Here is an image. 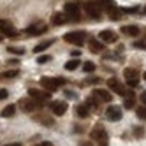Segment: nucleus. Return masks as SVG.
<instances>
[{
    "label": "nucleus",
    "instance_id": "obj_17",
    "mask_svg": "<svg viewBox=\"0 0 146 146\" xmlns=\"http://www.w3.org/2000/svg\"><path fill=\"white\" fill-rule=\"evenodd\" d=\"M88 46H90V49H92V51H95V53H100V51H104V42H102V40H99V39L90 37Z\"/></svg>",
    "mask_w": 146,
    "mask_h": 146
},
{
    "label": "nucleus",
    "instance_id": "obj_5",
    "mask_svg": "<svg viewBox=\"0 0 146 146\" xmlns=\"http://www.w3.org/2000/svg\"><path fill=\"white\" fill-rule=\"evenodd\" d=\"M64 40L69 44H74V46H83L86 42V34L85 32H69L64 35Z\"/></svg>",
    "mask_w": 146,
    "mask_h": 146
},
{
    "label": "nucleus",
    "instance_id": "obj_35",
    "mask_svg": "<svg viewBox=\"0 0 146 146\" xmlns=\"http://www.w3.org/2000/svg\"><path fill=\"white\" fill-rule=\"evenodd\" d=\"M141 102L146 106V92H143V93H141Z\"/></svg>",
    "mask_w": 146,
    "mask_h": 146
},
{
    "label": "nucleus",
    "instance_id": "obj_19",
    "mask_svg": "<svg viewBox=\"0 0 146 146\" xmlns=\"http://www.w3.org/2000/svg\"><path fill=\"white\" fill-rule=\"evenodd\" d=\"M121 32L125 34V35H130V37H135V35H139V32L141 30L135 27V25H127V27H123L121 28Z\"/></svg>",
    "mask_w": 146,
    "mask_h": 146
},
{
    "label": "nucleus",
    "instance_id": "obj_21",
    "mask_svg": "<svg viewBox=\"0 0 146 146\" xmlns=\"http://www.w3.org/2000/svg\"><path fill=\"white\" fill-rule=\"evenodd\" d=\"M76 114L79 118H86V116H90V108L86 106V104H81V106L76 108Z\"/></svg>",
    "mask_w": 146,
    "mask_h": 146
},
{
    "label": "nucleus",
    "instance_id": "obj_8",
    "mask_svg": "<svg viewBox=\"0 0 146 146\" xmlns=\"http://www.w3.org/2000/svg\"><path fill=\"white\" fill-rule=\"evenodd\" d=\"M0 34H4L5 37H16L18 30L14 28V25L9 19H0Z\"/></svg>",
    "mask_w": 146,
    "mask_h": 146
},
{
    "label": "nucleus",
    "instance_id": "obj_2",
    "mask_svg": "<svg viewBox=\"0 0 146 146\" xmlns=\"http://www.w3.org/2000/svg\"><path fill=\"white\" fill-rule=\"evenodd\" d=\"M83 9H85V13L92 19H100L102 18V7H100L99 2H95V0H88V2H85Z\"/></svg>",
    "mask_w": 146,
    "mask_h": 146
},
{
    "label": "nucleus",
    "instance_id": "obj_39",
    "mask_svg": "<svg viewBox=\"0 0 146 146\" xmlns=\"http://www.w3.org/2000/svg\"><path fill=\"white\" fill-rule=\"evenodd\" d=\"M144 14H146V7H144Z\"/></svg>",
    "mask_w": 146,
    "mask_h": 146
},
{
    "label": "nucleus",
    "instance_id": "obj_33",
    "mask_svg": "<svg viewBox=\"0 0 146 146\" xmlns=\"http://www.w3.org/2000/svg\"><path fill=\"white\" fill-rule=\"evenodd\" d=\"M7 95H9V93H7V90H0V100H4V99H7Z\"/></svg>",
    "mask_w": 146,
    "mask_h": 146
},
{
    "label": "nucleus",
    "instance_id": "obj_27",
    "mask_svg": "<svg viewBox=\"0 0 146 146\" xmlns=\"http://www.w3.org/2000/svg\"><path fill=\"white\" fill-rule=\"evenodd\" d=\"M83 70L92 74V72L95 70V64H93V62H85V64H83Z\"/></svg>",
    "mask_w": 146,
    "mask_h": 146
},
{
    "label": "nucleus",
    "instance_id": "obj_22",
    "mask_svg": "<svg viewBox=\"0 0 146 146\" xmlns=\"http://www.w3.org/2000/svg\"><path fill=\"white\" fill-rule=\"evenodd\" d=\"M65 21H67V16L62 14V13H56V14L51 16V23L53 25H64Z\"/></svg>",
    "mask_w": 146,
    "mask_h": 146
},
{
    "label": "nucleus",
    "instance_id": "obj_32",
    "mask_svg": "<svg viewBox=\"0 0 146 146\" xmlns=\"http://www.w3.org/2000/svg\"><path fill=\"white\" fill-rule=\"evenodd\" d=\"M134 134L137 135V137H141V135H143V127H135L134 129Z\"/></svg>",
    "mask_w": 146,
    "mask_h": 146
},
{
    "label": "nucleus",
    "instance_id": "obj_29",
    "mask_svg": "<svg viewBox=\"0 0 146 146\" xmlns=\"http://www.w3.org/2000/svg\"><path fill=\"white\" fill-rule=\"evenodd\" d=\"M7 51H9V53H14V55H23V53H25L23 48H13V46H9Z\"/></svg>",
    "mask_w": 146,
    "mask_h": 146
},
{
    "label": "nucleus",
    "instance_id": "obj_11",
    "mask_svg": "<svg viewBox=\"0 0 146 146\" xmlns=\"http://www.w3.org/2000/svg\"><path fill=\"white\" fill-rule=\"evenodd\" d=\"M108 86H109V90L111 92H114V93H118V95H125V86L121 85V81L120 79H116V78H109L108 79Z\"/></svg>",
    "mask_w": 146,
    "mask_h": 146
},
{
    "label": "nucleus",
    "instance_id": "obj_31",
    "mask_svg": "<svg viewBox=\"0 0 146 146\" xmlns=\"http://www.w3.org/2000/svg\"><path fill=\"white\" fill-rule=\"evenodd\" d=\"M49 60H51V56H49V55H42V56H39V58H37L39 64H46V62H49Z\"/></svg>",
    "mask_w": 146,
    "mask_h": 146
},
{
    "label": "nucleus",
    "instance_id": "obj_4",
    "mask_svg": "<svg viewBox=\"0 0 146 146\" xmlns=\"http://www.w3.org/2000/svg\"><path fill=\"white\" fill-rule=\"evenodd\" d=\"M64 83H65V79H62V78H40V85L49 93L56 92L60 88V85H64Z\"/></svg>",
    "mask_w": 146,
    "mask_h": 146
},
{
    "label": "nucleus",
    "instance_id": "obj_3",
    "mask_svg": "<svg viewBox=\"0 0 146 146\" xmlns=\"http://www.w3.org/2000/svg\"><path fill=\"white\" fill-rule=\"evenodd\" d=\"M64 14L67 16V19L70 21H79L81 19V9L76 2H67L64 7Z\"/></svg>",
    "mask_w": 146,
    "mask_h": 146
},
{
    "label": "nucleus",
    "instance_id": "obj_25",
    "mask_svg": "<svg viewBox=\"0 0 146 146\" xmlns=\"http://www.w3.org/2000/svg\"><path fill=\"white\" fill-rule=\"evenodd\" d=\"M79 64H81V62H79L78 58H72V60H69L67 64H65V69H67V70H76V69L79 67Z\"/></svg>",
    "mask_w": 146,
    "mask_h": 146
},
{
    "label": "nucleus",
    "instance_id": "obj_23",
    "mask_svg": "<svg viewBox=\"0 0 146 146\" xmlns=\"http://www.w3.org/2000/svg\"><path fill=\"white\" fill-rule=\"evenodd\" d=\"M18 74H19V70H18V69L5 70V72H2V74H0V79H13V78H16Z\"/></svg>",
    "mask_w": 146,
    "mask_h": 146
},
{
    "label": "nucleus",
    "instance_id": "obj_34",
    "mask_svg": "<svg viewBox=\"0 0 146 146\" xmlns=\"http://www.w3.org/2000/svg\"><path fill=\"white\" fill-rule=\"evenodd\" d=\"M134 46L137 48V49H146V44H144V42H141V40H139V42H134Z\"/></svg>",
    "mask_w": 146,
    "mask_h": 146
},
{
    "label": "nucleus",
    "instance_id": "obj_10",
    "mask_svg": "<svg viewBox=\"0 0 146 146\" xmlns=\"http://www.w3.org/2000/svg\"><path fill=\"white\" fill-rule=\"evenodd\" d=\"M49 109H51L53 114H56V116H64L67 113V109H69V106H67L65 100H53L49 104Z\"/></svg>",
    "mask_w": 146,
    "mask_h": 146
},
{
    "label": "nucleus",
    "instance_id": "obj_30",
    "mask_svg": "<svg viewBox=\"0 0 146 146\" xmlns=\"http://www.w3.org/2000/svg\"><path fill=\"white\" fill-rule=\"evenodd\" d=\"M137 116H139L141 120H146V106H141V108L137 109Z\"/></svg>",
    "mask_w": 146,
    "mask_h": 146
},
{
    "label": "nucleus",
    "instance_id": "obj_26",
    "mask_svg": "<svg viewBox=\"0 0 146 146\" xmlns=\"http://www.w3.org/2000/svg\"><path fill=\"white\" fill-rule=\"evenodd\" d=\"M109 18L111 19H120L121 18V13H120V9H114V7H109Z\"/></svg>",
    "mask_w": 146,
    "mask_h": 146
},
{
    "label": "nucleus",
    "instance_id": "obj_20",
    "mask_svg": "<svg viewBox=\"0 0 146 146\" xmlns=\"http://www.w3.org/2000/svg\"><path fill=\"white\" fill-rule=\"evenodd\" d=\"M14 113H16V106H14V104H9V106H5L2 109L0 116H2V118H11V116H14Z\"/></svg>",
    "mask_w": 146,
    "mask_h": 146
},
{
    "label": "nucleus",
    "instance_id": "obj_28",
    "mask_svg": "<svg viewBox=\"0 0 146 146\" xmlns=\"http://www.w3.org/2000/svg\"><path fill=\"white\" fill-rule=\"evenodd\" d=\"M86 106H88L90 109H95V108L99 106V100H97L95 97H92V99L88 97V99H86Z\"/></svg>",
    "mask_w": 146,
    "mask_h": 146
},
{
    "label": "nucleus",
    "instance_id": "obj_37",
    "mask_svg": "<svg viewBox=\"0 0 146 146\" xmlns=\"http://www.w3.org/2000/svg\"><path fill=\"white\" fill-rule=\"evenodd\" d=\"M4 146H21V143H9V144H4Z\"/></svg>",
    "mask_w": 146,
    "mask_h": 146
},
{
    "label": "nucleus",
    "instance_id": "obj_24",
    "mask_svg": "<svg viewBox=\"0 0 146 146\" xmlns=\"http://www.w3.org/2000/svg\"><path fill=\"white\" fill-rule=\"evenodd\" d=\"M55 40H44V42H40V44H37L35 48H34V53H40V51H44V49H48L51 44H53Z\"/></svg>",
    "mask_w": 146,
    "mask_h": 146
},
{
    "label": "nucleus",
    "instance_id": "obj_36",
    "mask_svg": "<svg viewBox=\"0 0 146 146\" xmlns=\"http://www.w3.org/2000/svg\"><path fill=\"white\" fill-rule=\"evenodd\" d=\"M79 146H93V144H92L90 141H81V143H79Z\"/></svg>",
    "mask_w": 146,
    "mask_h": 146
},
{
    "label": "nucleus",
    "instance_id": "obj_9",
    "mask_svg": "<svg viewBox=\"0 0 146 146\" xmlns=\"http://www.w3.org/2000/svg\"><path fill=\"white\" fill-rule=\"evenodd\" d=\"M123 74H125V79H127V85L130 86V88H135L139 85V72L135 70V69H125L123 70Z\"/></svg>",
    "mask_w": 146,
    "mask_h": 146
},
{
    "label": "nucleus",
    "instance_id": "obj_15",
    "mask_svg": "<svg viewBox=\"0 0 146 146\" xmlns=\"http://www.w3.org/2000/svg\"><path fill=\"white\" fill-rule=\"evenodd\" d=\"M99 39L106 44V42H114V40L118 39V35H116V32H113V30H102L99 34Z\"/></svg>",
    "mask_w": 146,
    "mask_h": 146
},
{
    "label": "nucleus",
    "instance_id": "obj_13",
    "mask_svg": "<svg viewBox=\"0 0 146 146\" xmlns=\"http://www.w3.org/2000/svg\"><path fill=\"white\" fill-rule=\"evenodd\" d=\"M93 97H95L99 102H111L113 100L111 93L108 90H104V88H95V90H93Z\"/></svg>",
    "mask_w": 146,
    "mask_h": 146
},
{
    "label": "nucleus",
    "instance_id": "obj_7",
    "mask_svg": "<svg viewBox=\"0 0 146 146\" xmlns=\"http://www.w3.org/2000/svg\"><path fill=\"white\" fill-rule=\"evenodd\" d=\"M28 95L32 99H35L39 104H44V102H48L51 99L48 90H37V88H28Z\"/></svg>",
    "mask_w": 146,
    "mask_h": 146
},
{
    "label": "nucleus",
    "instance_id": "obj_12",
    "mask_svg": "<svg viewBox=\"0 0 146 146\" xmlns=\"http://www.w3.org/2000/svg\"><path fill=\"white\" fill-rule=\"evenodd\" d=\"M106 116H108V120H111V121H118V120H121V116H123L121 108H120V106H109L108 111H106Z\"/></svg>",
    "mask_w": 146,
    "mask_h": 146
},
{
    "label": "nucleus",
    "instance_id": "obj_38",
    "mask_svg": "<svg viewBox=\"0 0 146 146\" xmlns=\"http://www.w3.org/2000/svg\"><path fill=\"white\" fill-rule=\"evenodd\" d=\"M143 78H144V81H146V72H144V76H143Z\"/></svg>",
    "mask_w": 146,
    "mask_h": 146
},
{
    "label": "nucleus",
    "instance_id": "obj_1",
    "mask_svg": "<svg viewBox=\"0 0 146 146\" xmlns=\"http://www.w3.org/2000/svg\"><path fill=\"white\" fill-rule=\"evenodd\" d=\"M90 137L95 141L99 146H109V135H108L106 129H104L102 125H95V127L92 129Z\"/></svg>",
    "mask_w": 146,
    "mask_h": 146
},
{
    "label": "nucleus",
    "instance_id": "obj_16",
    "mask_svg": "<svg viewBox=\"0 0 146 146\" xmlns=\"http://www.w3.org/2000/svg\"><path fill=\"white\" fill-rule=\"evenodd\" d=\"M34 120L44 123V125H53V123H55L53 116H49L48 113H35V114H34Z\"/></svg>",
    "mask_w": 146,
    "mask_h": 146
},
{
    "label": "nucleus",
    "instance_id": "obj_18",
    "mask_svg": "<svg viewBox=\"0 0 146 146\" xmlns=\"http://www.w3.org/2000/svg\"><path fill=\"white\" fill-rule=\"evenodd\" d=\"M134 104H135V95H134V92H125V104H123V108L132 109Z\"/></svg>",
    "mask_w": 146,
    "mask_h": 146
},
{
    "label": "nucleus",
    "instance_id": "obj_6",
    "mask_svg": "<svg viewBox=\"0 0 146 146\" xmlns=\"http://www.w3.org/2000/svg\"><path fill=\"white\" fill-rule=\"evenodd\" d=\"M39 108H40V104L35 99H32V97L19 99V109H21L23 113H35Z\"/></svg>",
    "mask_w": 146,
    "mask_h": 146
},
{
    "label": "nucleus",
    "instance_id": "obj_14",
    "mask_svg": "<svg viewBox=\"0 0 146 146\" xmlns=\"http://www.w3.org/2000/svg\"><path fill=\"white\" fill-rule=\"evenodd\" d=\"M48 30V27L44 25V23H37V25H30L25 32L28 34V35H40V34H44Z\"/></svg>",
    "mask_w": 146,
    "mask_h": 146
}]
</instances>
